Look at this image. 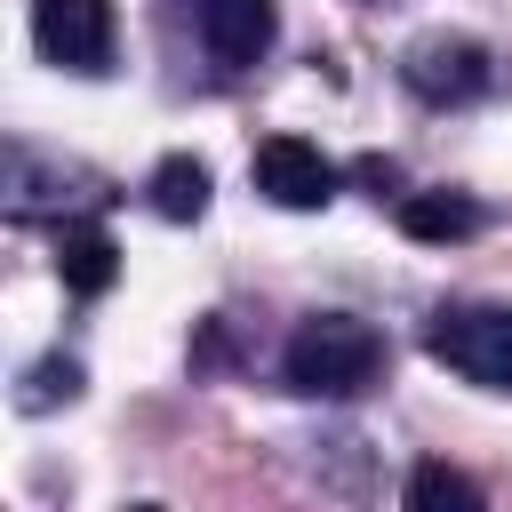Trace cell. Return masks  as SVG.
<instances>
[{"label": "cell", "instance_id": "6da1fadb", "mask_svg": "<svg viewBox=\"0 0 512 512\" xmlns=\"http://www.w3.org/2000/svg\"><path fill=\"white\" fill-rule=\"evenodd\" d=\"M280 368H288V384L312 392V400H352V392L376 384V368H384V336H376L368 320H352V312H312V320L288 336Z\"/></svg>", "mask_w": 512, "mask_h": 512}, {"label": "cell", "instance_id": "7a4b0ae2", "mask_svg": "<svg viewBox=\"0 0 512 512\" xmlns=\"http://www.w3.org/2000/svg\"><path fill=\"white\" fill-rule=\"evenodd\" d=\"M424 352L440 368H456L464 384L512 392V304H456V312H440Z\"/></svg>", "mask_w": 512, "mask_h": 512}, {"label": "cell", "instance_id": "3957f363", "mask_svg": "<svg viewBox=\"0 0 512 512\" xmlns=\"http://www.w3.org/2000/svg\"><path fill=\"white\" fill-rule=\"evenodd\" d=\"M32 40L56 72H112V0H32Z\"/></svg>", "mask_w": 512, "mask_h": 512}, {"label": "cell", "instance_id": "277c9868", "mask_svg": "<svg viewBox=\"0 0 512 512\" xmlns=\"http://www.w3.org/2000/svg\"><path fill=\"white\" fill-rule=\"evenodd\" d=\"M248 176H256V192L272 208H328L336 200V160L320 144H304V136H264Z\"/></svg>", "mask_w": 512, "mask_h": 512}, {"label": "cell", "instance_id": "5b68a950", "mask_svg": "<svg viewBox=\"0 0 512 512\" xmlns=\"http://www.w3.org/2000/svg\"><path fill=\"white\" fill-rule=\"evenodd\" d=\"M400 80L424 96V104H464L488 88V48L480 40H456V32H432L400 56Z\"/></svg>", "mask_w": 512, "mask_h": 512}, {"label": "cell", "instance_id": "8992f818", "mask_svg": "<svg viewBox=\"0 0 512 512\" xmlns=\"http://www.w3.org/2000/svg\"><path fill=\"white\" fill-rule=\"evenodd\" d=\"M272 32H280L272 0H200V48H208V64H224V72H248V64L272 48Z\"/></svg>", "mask_w": 512, "mask_h": 512}, {"label": "cell", "instance_id": "52a82bcc", "mask_svg": "<svg viewBox=\"0 0 512 512\" xmlns=\"http://www.w3.org/2000/svg\"><path fill=\"white\" fill-rule=\"evenodd\" d=\"M56 272H64L72 296H104V288L120 280V248H112V232H96V224H64V240H56Z\"/></svg>", "mask_w": 512, "mask_h": 512}, {"label": "cell", "instance_id": "ba28073f", "mask_svg": "<svg viewBox=\"0 0 512 512\" xmlns=\"http://www.w3.org/2000/svg\"><path fill=\"white\" fill-rule=\"evenodd\" d=\"M152 208L168 216V224H192V216H208V168L192 160V152H168L160 168H152Z\"/></svg>", "mask_w": 512, "mask_h": 512}, {"label": "cell", "instance_id": "9c48e42d", "mask_svg": "<svg viewBox=\"0 0 512 512\" xmlns=\"http://www.w3.org/2000/svg\"><path fill=\"white\" fill-rule=\"evenodd\" d=\"M472 224H480V208L456 200V192H400V232L408 240H464Z\"/></svg>", "mask_w": 512, "mask_h": 512}, {"label": "cell", "instance_id": "30bf717a", "mask_svg": "<svg viewBox=\"0 0 512 512\" xmlns=\"http://www.w3.org/2000/svg\"><path fill=\"white\" fill-rule=\"evenodd\" d=\"M408 512H488V496L456 472V464H440V456H424L416 472H408Z\"/></svg>", "mask_w": 512, "mask_h": 512}, {"label": "cell", "instance_id": "8fae6325", "mask_svg": "<svg viewBox=\"0 0 512 512\" xmlns=\"http://www.w3.org/2000/svg\"><path fill=\"white\" fill-rule=\"evenodd\" d=\"M56 400H80V360H64V352L32 360L24 384H16V408H24V416H48Z\"/></svg>", "mask_w": 512, "mask_h": 512}, {"label": "cell", "instance_id": "7c38bea8", "mask_svg": "<svg viewBox=\"0 0 512 512\" xmlns=\"http://www.w3.org/2000/svg\"><path fill=\"white\" fill-rule=\"evenodd\" d=\"M144 512H152V504H144Z\"/></svg>", "mask_w": 512, "mask_h": 512}]
</instances>
